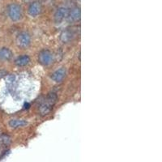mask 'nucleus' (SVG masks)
Segmentation results:
<instances>
[{
	"label": "nucleus",
	"instance_id": "obj_5",
	"mask_svg": "<svg viewBox=\"0 0 162 162\" xmlns=\"http://www.w3.org/2000/svg\"><path fill=\"white\" fill-rule=\"evenodd\" d=\"M68 16V10L66 8H59L54 14V21L57 24L61 23Z\"/></svg>",
	"mask_w": 162,
	"mask_h": 162
},
{
	"label": "nucleus",
	"instance_id": "obj_12",
	"mask_svg": "<svg viewBox=\"0 0 162 162\" xmlns=\"http://www.w3.org/2000/svg\"><path fill=\"white\" fill-rule=\"evenodd\" d=\"M75 36V34L71 30H65L61 34V40H62L63 42H69L73 39Z\"/></svg>",
	"mask_w": 162,
	"mask_h": 162
},
{
	"label": "nucleus",
	"instance_id": "obj_7",
	"mask_svg": "<svg viewBox=\"0 0 162 162\" xmlns=\"http://www.w3.org/2000/svg\"><path fill=\"white\" fill-rule=\"evenodd\" d=\"M66 74H67V71H66V69L65 68H60V69L57 70L56 71H54L53 74H52V80L55 81V82L59 83L61 82L63 79L66 76Z\"/></svg>",
	"mask_w": 162,
	"mask_h": 162
},
{
	"label": "nucleus",
	"instance_id": "obj_1",
	"mask_svg": "<svg viewBox=\"0 0 162 162\" xmlns=\"http://www.w3.org/2000/svg\"><path fill=\"white\" fill-rule=\"evenodd\" d=\"M57 100H58V97H57L56 93H49V95L47 96L46 100L40 106V113L41 115L45 116L49 113V112L53 109V106L55 105Z\"/></svg>",
	"mask_w": 162,
	"mask_h": 162
},
{
	"label": "nucleus",
	"instance_id": "obj_2",
	"mask_svg": "<svg viewBox=\"0 0 162 162\" xmlns=\"http://www.w3.org/2000/svg\"><path fill=\"white\" fill-rule=\"evenodd\" d=\"M8 14L11 21H19L22 16V10H21V6L16 4V3L10 4L8 7Z\"/></svg>",
	"mask_w": 162,
	"mask_h": 162
},
{
	"label": "nucleus",
	"instance_id": "obj_9",
	"mask_svg": "<svg viewBox=\"0 0 162 162\" xmlns=\"http://www.w3.org/2000/svg\"><path fill=\"white\" fill-rule=\"evenodd\" d=\"M28 124L26 120L24 119H11L9 122V126L11 128H19V127H23Z\"/></svg>",
	"mask_w": 162,
	"mask_h": 162
},
{
	"label": "nucleus",
	"instance_id": "obj_3",
	"mask_svg": "<svg viewBox=\"0 0 162 162\" xmlns=\"http://www.w3.org/2000/svg\"><path fill=\"white\" fill-rule=\"evenodd\" d=\"M31 36L27 32H22L16 37V43L20 48H26L30 45Z\"/></svg>",
	"mask_w": 162,
	"mask_h": 162
},
{
	"label": "nucleus",
	"instance_id": "obj_13",
	"mask_svg": "<svg viewBox=\"0 0 162 162\" xmlns=\"http://www.w3.org/2000/svg\"><path fill=\"white\" fill-rule=\"evenodd\" d=\"M11 143V138L7 135H2L0 136V144L3 146H8Z\"/></svg>",
	"mask_w": 162,
	"mask_h": 162
},
{
	"label": "nucleus",
	"instance_id": "obj_6",
	"mask_svg": "<svg viewBox=\"0 0 162 162\" xmlns=\"http://www.w3.org/2000/svg\"><path fill=\"white\" fill-rule=\"evenodd\" d=\"M41 11V3L39 2H33L32 3L28 8V14L33 17L38 16Z\"/></svg>",
	"mask_w": 162,
	"mask_h": 162
},
{
	"label": "nucleus",
	"instance_id": "obj_11",
	"mask_svg": "<svg viewBox=\"0 0 162 162\" xmlns=\"http://www.w3.org/2000/svg\"><path fill=\"white\" fill-rule=\"evenodd\" d=\"M30 62V59L28 55H23V56L19 57L18 59H16L15 61L18 67H24L26 65H28Z\"/></svg>",
	"mask_w": 162,
	"mask_h": 162
},
{
	"label": "nucleus",
	"instance_id": "obj_10",
	"mask_svg": "<svg viewBox=\"0 0 162 162\" xmlns=\"http://www.w3.org/2000/svg\"><path fill=\"white\" fill-rule=\"evenodd\" d=\"M68 16L71 21H78L80 20V16H81V13H80V9L78 8H73L71 12L68 13Z\"/></svg>",
	"mask_w": 162,
	"mask_h": 162
},
{
	"label": "nucleus",
	"instance_id": "obj_8",
	"mask_svg": "<svg viewBox=\"0 0 162 162\" xmlns=\"http://www.w3.org/2000/svg\"><path fill=\"white\" fill-rule=\"evenodd\" d=\"M13 56L11 50L8 48H1L0 49V60L1 61H8L10 60Z\"/></svg>",
	"mask_w": 162,
	"mask_h": 162
},
{
	"label": "nucleus",
	"instance_id": "obj_14",
	"mask_svg": "<svg viewBox=\"0 0 162 162\" xmlns=\"http://www.w3.org/2000/svg\"><path fill=\"white\" fill-rule=\"evenodd\" d=\"M24 106H25V108H29V107H28V106H29V104H28V103H26L25 105H24Z\"/></svg>",
	"mask_w": 162,
	"mask_h": 162
},
{
	"label": "nucleus",
	"instance_id": "obj_4",
	"mask_svg": "<svg viewBox=\"0 0 162 162\" xmlns=\"http://www.w3.org/2000/svg\"><path fill=\"white\" fill-rule=\"evenodd\" d=\"M53 59H54L53 54L48 49H44L39 54L38 60L41 64L45 65V66L49 65L50 63H52Z\"/></svg>",
	"mask_w": 162,
	"mask_h": 162
}]
</instances>
